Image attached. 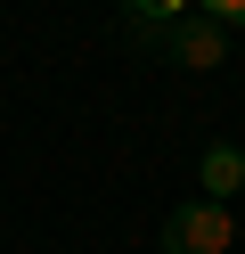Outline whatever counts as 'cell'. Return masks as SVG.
<instances>
[{
    "mask_svg": "<svg viewBox=\"0 0 245 254\" xmlns=\"http://www.w3.org/2000/svg\"><path fill=\"white\" fill-rule=\"evenodd\" d=\"M229 238H237V221H229V205H180L172 221H163V246L172 254H229Z\"/></svg>",
    "mask_w": 245,
    "mask_h": 254,
    "instance_id": "6da1fadb",
    "label": "cell"
},
{
    "mask_svg": "<svg viewBox=\"0 0 245 254\" xmlns=\"http://www.w3.org/2000/svg\"><path fill=\"white\" fill-rule=\"evenodd\" d=\"M172 58H180V66H196V74H212V66L229 58V33H221V25H204V17H180V25H172Z\"/></svg>",
    "mask_w": 245,
    "mask_h": 254,
    "instance_id": "7a4b0ae2",
    "label": "cell"
},
{
    "mask_svg": "<svg viewBox=\"0 0 245 254\" xmlns=\"http://www.w3.org/2000/svg\"><path fill=\"white\" fill-rule=\"evenodd\" d=\"M237 181H245V156L229 148V139H221V148H204V197L221 205V197H229V189H237Z\"/></svg>",
    "mask_w": 245,
    "mask_h": 254,
    "instance_id": "3957f363",
    "label": "cell"
},
{
    "mask_svg": "<svg viewBox=\"0 0 245 254\" xmlns=\"http://www.w3.org/2000/svg\"><path fill=\"white\" fill-rule=\"evenodd\" d=\"M180 17H188V8H172V0H139V8H131V25H139V33H172Z\"/></svg>",
    "mask_w": 245,
    "mask_h": 254,
    "instance_id": "277c9868",
    "label": "cell"
},
{
    "mask_svg": "<svg viewBox=\"0 0 245 254\" xmlns=\"http://www.w3.org/2000/svg\"><path fill=\"white\" fill-rule=\"evenodd\" d=\"M196 17L221 25V33H237V25H245V0H212V8H196Z\"/></svg>",
    "mask_w": 245,
    "mask_h": 254,
    "instance_id": "5b68a950",
    "label": "cell"
}]
</instances>
